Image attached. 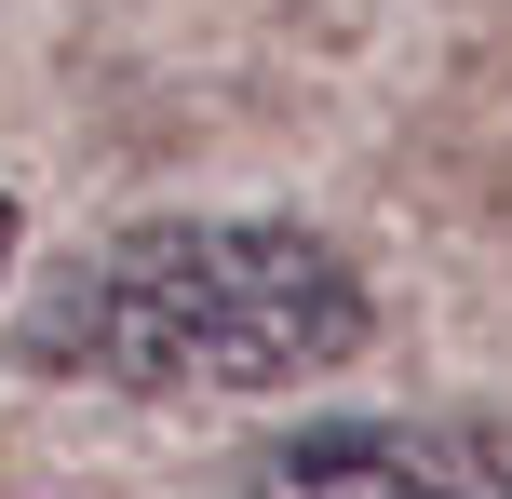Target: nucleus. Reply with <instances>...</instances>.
I'll return each mask as SVG.
<instances>
[{"mask_svg": "<svg viewBox=\"0 0 512 499\" xmlns=\"http://www.w3.org/2000/svg\"><path fill=\"white\" fill-rule=\"evenodd\" d=\"M68 338L135 392H283L364 351V284L324 230L162 216L95 257V284L68 297Z\"/></svg>", "mask_w": 512, "mask_h": 499, "instance_id": "obj_1", "label": "nucleus"}, {"mask_svg": "<svg viewBox=\"0 0 512 499\" xmlns=\"http://www.w3.org/2000/svg\"><path fill=\"white\" fill-rule=\"evenodd\" d=\"M243 499H512V459L432 419H324L256 459Z\"/></svg>", "mask_w": 512, "mask_h": 499, "instance_id": "obj_2", "label": "nucleus"}, {"mask_svg": "<svg viewBox=\"0 0 512 499\" xmlns=\"http://www.w3.org/2000/svg\"><path fill=\"white\" fill-rule=\"evenodd\" d=\"M0 270H14V203H0Z\"/></svg>", "mask_w": 512, "mask_h": 499, "instance_id": "obj_3", "label": "nucleus"}]
</instances>
